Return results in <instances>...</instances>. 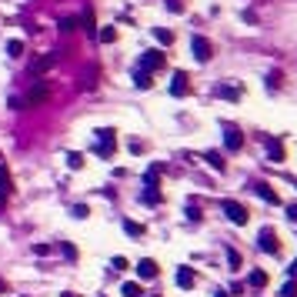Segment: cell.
Listing matches in <instances>:
<instances>
[{
  "label": "cell",
  "mask_w": 297,
  "mask_h": 297,
  "mask_svg": "<svg viewBox=\"0 0 297 297\" xmlns=\"http://www.w3.org/2000/svg\"><path fill=\"white\" fill-rule=\"evenodd\" d=\"M67 164H70V170H80V167H84V157L80 154H67Z\"/></svg>",
  "instance_id": "cb8c5ba5"
},
{
  "label": "cell",
  "mask_w": 297,
  "mask_h": 297,
  "mask_svg": "<svg viewBox=\"0 0 297 297\" xmlns=\"http://www.w3.org/2000/svg\"><path fill=\"white\" fill-rule=\"evenodd\" d=\"M224 144H227V150H241V147H244V134L234 131V127H227V134H224Z\"/></svg>",
  "instance_id": "9c48e42d"
},
{
  "label": "cell",
  "mask_w": 297,
  "mask_h": 297,
  "mask_svg": "<svg viewBox=\"0 0 297 297\" xmlns=\"http://www.w3.org/2000/svg\"><path fill=\"white\" fill-rule=\"evenodd\" d=\"M254 190H257V197H261V200H267V204H281V197H277V190L271 187V184H257Z\"/></svg>",
  "instance_id": "8fae6325"
},
{
  "label": "cell",
  "mask_w": 297,
  "mask_h": 297,
  "mask_svg": "<svg viewBox=\"0 0 297 297\" xmlns=\"http://www.w3.org/2000/svg\"><path fill=\"white\" fill-rule=\"evenodd\" d=\"M60 30H64V33L77 30V17H64V20H60Z\"/></svg>",
  "instance_id": "603a6c76"
},
{
  "label": "cell",
  "mask_w": 297,
  "mask_h": 297,
  "mask_svg": "<svg viewBox=\"0 0 297 297\" xmlns=\"http://www.w3.org/2000/svg\"><path fill=\"white\" fill-rule=\"evenodd\" d=\"M207 160H210V167H214V170H224V160H220V154H207Z\"/></svg>",
  "instance_id": "83f0119b"
},
{
  "label": "cell",
  "mask_w": 297,
  "mask_h": 297,
  "mask_svg": "<svg viewBox=\"0 0 297 297\" xmlns=\"http://www.w3.org/2000/svg\"><path fill=\"white\" fill-rule=\"evenodd\" d=\"M267 154H271V160H274V164H281V160H284V144H281V141H271V144H267Z\"/></svg>",
  "instance_id": "5bb4252c"
},
{
  "label": "cell",
  "mask_w": 297,
  "mask_h": 297,
  "mask_svg": "<svg viewBox=\"0 0 297 297\" xmlns=\"http://www.w3.org/2000/svg\"><path fill=\"white\" fill-rule=\"evenodd\" d=\"M3 204H7V190H0V207H3Z\"/></svg>",
  "instance_id": "836d02e7"
},
{
  "label": "cell",
  "mask_w": 297,
  "mask_h": 297,
  "mask_svg": "<svg viewBox=\"0 0 297 297\" xmlns=\"http://www.w3.org/2000/svg\"><path fill=\"white\" fill-rule=\"evenodd\" d=\"M291 277H297V261H294V264H291Z\"/></svg>",
  "instance_id": "e575fe53"
},
{
  "label": "cell",
  "mask_w": 297,
  "mask_h": 297,
  "mask_svg": "<svg viewBox=\"0 0 297 297\" xmlns=\"http://www.w3.org/2000/svg\"><path fill=\"white\" fill-rule=\"evenodd\" d=\"M134 84H137L141 90H150V87H154V80H150V70H141V67H137V74H134Z\"/></svg>",
  "instance_id": "4fadbf2b"
},
{
  "label": "cell",
  "mask_w": 297,
  "mask_h": 297,
  "mask_svg": "<svg viewBox=\"0 0 297 297\" xmlns=\"http://www.w3.org/2000/svg\"><path fill=\"white\" fill-rule=\"evenodd\" d=\"M287 217H291V220H297V204H291V207H287Z\"/></svg>",
  "instance_id": "d6a6232c"
},
{
  "label": "cell",
  "mask_w": 297,
  "mask_h": 297,
  "mask_svg": "<svg viewBox=\"0 0 297 297\" xmlns=\"http://www.w3.org/2000/svg\"><path fill=\"white\" fill-rule=\"evenodd\" d=\"M47 94H50V90H47V84H37V87L27 94V104H30V107H37V104H44V100H47Z\"/></svg>",
  "instance_id": "30bf717a"
},
{
  "label": "cell",
  "mask_w": 297,
  "mask_h": 297,
  "mask_svg": "<svg viewBox=\"0 0 297 297\" xmlns=\"http://www.w3.org/2000/svg\"><path fill=\"white\" fill-rule=\"evenodd\" d=\"M7 104H10L13 110H23V100H20V97H10V100H7Z\"/></svg>",
  "instance_id": "1f68e13d"
},
{
  "label": "cell",
  "mask_w": 297,
  "mask_h": 297,
  "mask_svg": "<svg viewBox=\"0 0 297 297\" xmlns=\"http://www.w3.org/2000/svg\"><path fill=\"white\" fill-rule=\"evenodd\" d=\"M167 10L170 13H184V3H180V0H167Z\"/></svg>",
  "instance_id": "f1b7e54d"
},
{
  "label": "cell",
  "mask_w": 297,
  "mask_h": 297,
  "mask_svg": "<svg viewBox=\"0 0 297 297\" xmlns=\"http://www.w3.org/2000/svg\"><path fill=\"white\" fill-rule=\"evenodd\" d=\"M227 264L237 271V267H241V254H237V251H227Z\"/></svg>",
  "instance_id": "484cf974"
},
{
  "label": "cell",
  "mask_w": 297,
  "mask_h": 297,
  "mask_svg": "<svg viewBox=\"0 0 297 297\" xmlns=\"http://www.w3.org/2000/svg\"><path fill=\"white\" fill-rule=\"evenodd\" d=\"M217 97H227V100H237V97H241V90H237V87H217Z\"/></svg>",
  "instance_id": "ffe728a7"
},
{
  "label": "cell",
  "mask_w": 297,
  "mask_h": 297,
  "mask_svg": "<svg viewBox=\"0 0 297 297\" xmlns=\"http://www.w3.org/2000/svg\"><path fill=\"white\" fill-rule=\"evenodd\" d=\"M281 297H297V284H294V281H287V284L281 287Z\"/></svg>",
  "instance_id": "d4e9b609"
},
{
  "label": "cell",
  "mask_w": 297,
  "mask_h": 297,
  "mask_svg": "<svg viewBox=\"0 0 297 297\" xmlns=\"http://www.w3.org/2000/svg\"><path fill=\"white\" fill-rule=\"evenodd\" d=\"M7 184H10V170L0 167V190H7Z\"/></svg>",
  "instance_id": "4316f807"
},
{
  "label": "cell",
  "mask_w": 297,
  "mask_h": 297,
  "mask_svg": "<svg viewBox=\"0 0 297 297\" xmlns=\"http://www.w3.org/2000/svg\"><path fill=\"white\" fill-rule=\"evenodd\" d=\"M220 210H224V214L231 217V224H237V227H244V224L251 220L247 207H244V204H237V200H224V204H220Z\"/></svg>",
  "instance_id": "6da1fadb"
},
{
  "label": "cell",
  "mask_w": 297,
  "mask_h": 297,
  "mask_svg": "<svg viewBox=\"0 0 297 297\" xmlns=\"http://www.w3.org/2000/svg\"><path fill=\"white\" fill-rule=\"evenodd\" d=\"M154 37H157V40H160V44H167V47L174 44V33L167 30V27H157V30H154Z\"/></svg>",
  "instance_id": "ac0fdd59"
},
{
  "label": "cell",
  "mask_w": 297,
  "mask_h": 297,
  "mask_svg": "<svg viewBox=\"0 0 297 297\" xmlns=\"http://www.w3.org/2000/svg\"><path fill=\"white\" fill-rule=\"evenodd\" d=\"M187 90H190L187 74H184V70H177V74H174V84H170V94H174V97H184Z\"/></svg>",
  "instance_id": "52a82bcc"
},
{
  "label": "cell",
  "mask_w": 297,
  "mask_h": 297,
  "mask_svg": "<svg viewBox=\"0 0 297 297\" xmlns=\"http://www.w3.org/2000/svg\"><path fill=\"white\" fill-rule=\"evenodd\" d=\"M257 241H261V251H264V254H274V257L281 254V244H277V231H274V227H264Z\"/></svg>",
  "instance_id": "277c9868"
},
{
  "label": "cell",
  "mask_w": 297,
  "mask_h": 297,
  "mask_svg": "<svg viewBox=\"0 0 297 297\" xmlns=\"http://www.w3.org/2000/svg\"><path fill=\"white\" fill-rule=\"evenodd\" d=\"M167 64V57L160 54V50H144L141 57V70H157V67H164Z\"/></svg>",
  "instance_id": "5b68a950"
},
{
  "label": "cell",
  "mask_w": 297,
  "mask_h": 297,
  "mask_svg": "<svg viewBox=\"0 0 297 297\" xmlns=\"http://www.w3.org/2000/svg\"><path fill=\"white\" fill-rule=\"evenodd\" d=\"M97 154L100 157H110L114 154V147H117V137H114V131H110V127H104V131H97Z\"/></svg>",
  "instance_id": "3957f363"
},
{
  "label": "cell",
  "mask_w": 297,
  "mask_h": 297,
  "mask_svg": "<svg viewBox=\"0 0 297 297\" xmlns=\"http://www.w3.org/2000/svg\"><path fill=\"white\" fill-rule=\"evenodd\" d=\"M124 231L131 234V237H144V224H137V220H124Z\"/></svg>",
  "instance_id": "e0dca14e"
},
{
  "label": "cell",
  "mask_w": 297,
  "mask_h": 297,
  "mask_svg": "<svg viewBox=\"0 0 297 297\" xmlns=\"http://www.w3.org/2000/svg\"><path fill=\"white\" fill-rule=\"evenodd\" d=\"M87 214H90V210L84 207V204H77V207H74V217H87Z\"/></svg>",
  "instance_id": "4dcf8cb0"
},
{
  "label": "cell",
  "mask_w": 297,
  "mask_h": 297,
  "mask_svg": "<svg viewBox=\"0 0 297 297\" xmlns=\"http://www.w3.org/2000/svg\"><path fill=\"white\" fill-rule=\"evenodd\" d=\"M190 50H194V57H197L200 64H207L210 57H214V47H210L207 37H190Z\"/></svg>",
  "instance_id": "7a4b0ae2"
},
{
  "label": "cell",
  "mask_w": 297,
  "mask_h": 297,
  "mask_svg": "<svg viewBox=\"0 0 297 297\" xmlns=\"http://www.w3.org/2000/svg\"><path fill=\"white\" fill-rule=\"evenodd\" d=\"M7 54H10V57H20V54H23V40H10V44H7Z\"/></svg>",
  "instance_id": "44dd1931"
},
{
  "label": "cell",
  "mask_w": 297,
  "mask_h": 297,
  "mask_svg": "<svg viewBox=\"0 0 297 297\" xmlns=\"http://www.w3.org/2000/svg\"><path fill=\"white\" fill-rule=\"evenodd\" d=\"M194 281H197V277H194L190 267H180V271H177V287H184V291H187V287H194Z\"/></svg>",
  "instance_id": "7c38bea8"
},
{
  "label": "cell",
  "mask_w": 297,
  "mask_h": 297,
  "mask_svg": "<svg viewBox=\"0 0 297 297\" xmlns=\"http://www.w3.org/2000/svg\"><path fill=\"white\" fill-rule=\"evenodd\" d=\"M150 297H157V294H150Z\"/></svg>",
  "instance_id": "8d00e7d4"
},
{
  "label": "cell",
  "mask_w": 297,
  "mask_h": 297,
  "mask_svg": "<svg viewBox=\"0 0 297 297\" xmlns=\"http://www.w3.org/2000/svg\"><path fill=\"white\" fill-rule=\"evenodd\" d=\"M100 40H104V44H114V40H117V30H114V27H104V30H100Z\"/></svg>",
  "instance_id": "7402d4cb"
},
{
  "label": "cell",
  "mask_w": 297,
  "mask_h": 297,
  "mask_svg": "<svg viewBox=\"0 0 297 297\" xmlns=\"http://www.w3.org/2000/svg\"><path fill=\"white\" fill-rule=\"evenodd\" d=\"M57 60H60V54H44L40 60H37V64L30 67V74H33V77H40V74H44V70H50Z\"/></svg>",
  "instance_id": "8992f818"
},
{
  "label": "cell",
  "mask_w": 297,
  "mask_h": 297,
  "mask_svg": "<svg viewBox=\"0 0 297 297\" xmlns=\"http://www.w3.org/2000/svg\"><path fill=\"white\" fill-rule=\"evenodd\" d=\"M214 297H227V291H217V294H214Z\"/></svg>",
  "instance_id": "d590c367"
},
{
  "label": "cell",
  "mask_w": 297,
  "mask_h": 297,
  "mask_svg": "<svg viewBox=\"0 0 297 297\" xmlns=\"http://www.w3.org/2000/svg\"><path fill=\"white\" fill-rule=\"evenodd\" d=\"M247 281H251V287H257V291H261V287H267V274H264V271H251V277H247Z\"/></svg>",
  "instance_id": "9a60e30c"
},
{
  "label": "cell",
  "mask_w": 297,
  "mask_h": 297,
  "mask_svg": "<svg viewBox=\"0 0 297 297\" xmlns=\"http://www.w3.org/2000/svg\"><path fill=\"white\" fill-rule=\"evenodd\" d=\"M137 274H141L144 281H154V277H157V261H150V257H144L141 264H137Z\"/></svg>",
  "instance_id": "ba28073f"
},
{
  "label": "cell",
  "mask_w": 297,
  "mask_h": 297,
  "mask_svg": "<svg viewBox=\"0 0 297 297\" xmlns=\"http://www.w3.org/2000/svg\"><path fill=\"white\" fill-rule=\"evenodd\" d=\"M77 23H84V30H90V33H94V10H84Z\"/></svg>",
  "instance_id": "d6986e66"
},
{
  "label": "cell",
  "mask_w": 297,
  "mask_h": 297,
  "mask_svg": "<svg viewBox=\"0 0 297 297\" xmlns=\"http://www.w3.org/2000/svg\"><path fill=\"white\" fill-rule=\"evenodd\" d=\"M121 294H124V297H144V291H141V284H134V281H127V284L121 287Z\"/></svg>",
  "instance_id": "2e32d148"
},
{
  "label": "cell",
  "mask_w": 297,
  "mask_h": 297,
  "mask_svg": "<svg viewBox=\"0 0 297 297\" xmlns=\"http://www.w3.org/2000/svg\"><path fill=\"white\" fill-rule=\"evenodd\" d=\"M110 267H114V271H124V267H127V257H114V264H110Z\"/></svg>",
  "instance_id": "f546056e"
}]
</instances>
